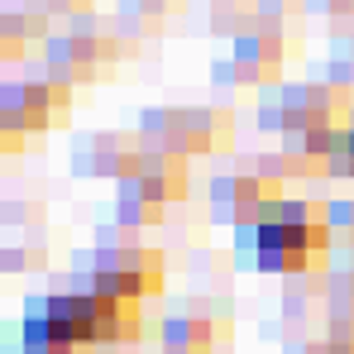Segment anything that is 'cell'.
<instances>
[{
  "mask_svg": "<svg viewBox=\"0 0 354 354\" xmlns=\"http://www.w3.org/2000/svg\"><path fill=\"white\" fill-rule=\"evenodd\" d=\"M354 91L340 82H273L259 91V124L263 129H316V124H350Z\"/></svg>",
  "mask_w": 354,
  "mask_h": 354,
  "instance_id": "277c9868",
  "label": "cell"
},
{
  "mask_svg": "<svg viewBox=\"0 0 354 354\" xmlns=\"http://www.w3.org/2000/svg\"><path fill=\"white\" fill-rule=\"evenodd\" d=\"M10 10H0V58H24L29 48H44L48 44V15L34 10L29 0H5Z\"/></svg>",
  "mask_w": 354,
  "mask_h": 354,
  "instance_id": "8fae6325",
  "label": "cell"
},
{
  "mask_svg": "<svg viewBox=\"0 0 354 354\" xmlns=\"http://www.w3.org/2000/svg\"><path fill=\"white\" fill-rule=\"evenodd\" d=\"M350 158H354V115H350Z\"/></svg>",
  "mask_w": 354,
  "mask_h": 354,
  "instance_id": "7402d4cb",
  "label": "cell"
},
{
  "mask_svg": "<svg viewBox=\"0 0 354 354\" xmlns=\"http://www.w3.org/2000/svg\"><path fill=\"white\" fill-rule=\"evenodd\" d=\"M306 10L330 15V19H354V0H306Z\"/></svg>",
  "mask_w": 354,
  "mask_h": 354,
  "instance_id": "d6986e66",
  "label": "cell"
},
{
  "mask_svg": "<svg viewBox=\"0 0 354 354\" xmlns=\"http://www.w3.org/2000/svg\"><path fill=\"white\" fill-rule=\"evenodd\" d=\"M139 134H124V129H91V134H77L72 144V173L77 177H124L139 158Z\"/></svg>",
  "mask_w": 354,
  "mask_h": 354,
  "instance_id": "9c48e42d",
  "label": "cell"
},
{
  "mask_svg": "<svg viewBox=\"0 0 354 354\" xmlns=\"http://www.w3.org/2000/svg\"><path fill=\"white\" fill-rule=\"evenodd\" d=\"M72 292L82 297V311H86L91 340H96L101 350H111V345H115V350H120V345H134V340L144 335V301L120 297V292H106V288H96V283H86V278H77Z\"/></svg>",
  "mask_w": 354,
  "mask_h": 354,
  "instance_id": "ba28073f",
  "label": "cell"
},
{
  "mask_svg": "<svg viewBox=\"0 0 354 354\" xmlns=\"http://www.w3.org/2000/svg\"><path fill=\"white\" fill-rule=\"evenodd\" d=\"M330 230L335 235H354V196H330Z\"/></svg>",
  "mask_w": 354,
  "mask_h": 354,
  "instance_id": "2e32d148",
  "label": "cell"
},
{
  "mask_svg": "<svg viewBox=\"0 0 354 354\" xmlns=\"http://www.w3.org/2000/svg\"><path fill=\"white\" fill-rule=\"evenodd\" d=\"M288 354H326V340H297L288 345Z\"/></svg>",
  "mask_w": 354,
  "mask_h": 354,
  "instance_id": "44dd1931",
  "label": "cell"
},
{
  "mask_svg": "<svg viewBox=\"0 0 354 354\" xmlns=\"http://www.w3.org/2000/svg\"><path fill=\"white\" fill-rule=\"evenodd\" d=\"M29 5L44 10L48 19H53V15H67V19H72V15H86V10H91V0H29Z\"/></svg>",
  "mask_w": 354,
  "mask_h": 354,
  "instance_id": "ac0fdd59",
  "label": "cell"
},
{
  "mask_svg": "<svg viewBox=\"0 0 354 354\" xmlns=\"http://www.w3.org/2000/svg\"><path fill=\"white\" fill-rule=\"evenodd\" d=\"M283 58H288V29L273 24V19H263V15L254 10V19L230 39V62H235V72L244 77V86H259V91H263V86L283 82Z\"/></svg>",
  "mask_w": 354,
  "mask_h": 354,
  "instance_id": "52a82bcc",
  "label": "cell"
},
{
  "mask_svg": "<svg viewBox=\"0 0 354 354\" xmlns=\"http://www.w3.org/2000/svg\"><path fill=\"white\" fill-rule=\"evenodd\" d=\"M144 149L182 158H221L235 149V115L225 106H149L134 124Z\"/></svg>",
  "mask_w": 354,
  "mask_h": 354,
  "instance_id": "7a4b0ae2",
  "label": "cell"
},
{
  "mask_svg": "<svg viewBox=\"0 0 354 354\" xmlns=\"http://www.w3.org/2000/svg\"><path fill=\"white\" fill-rule=\"evenodd\" d=\"M330 316L354 321V268H330L326 273V321Z\"/></svg>",
  "mask_w": 354,
  "mask_h": 354,
  "instance_id": "4fadbf2b",
  "label": "cell"
},
{
  "mask_svg": "<svg viewBox=\"0 0 354 354\" xmlns=\"http://www.w3.org/2000/svg\"><path fill=\"white\" fill-rule=\"evenodd\" d=\"M44 263H48V254H44L39 239H34V244L10 239V244L0 249V268H5V273H24V268H44Z\"/></svg>",
  "mask_w": 354,
  "mask_h": 354,
  "instance_id": "5bb4252c",
  "label": "cell"
},
{
  "mask_svg": "<svg viewBox=\"0 0 354 354\" xmlns=\"http://www.w3.org/2000/svg\"><path fill=\"white\" fill-rule=\"evenodd\" d=\"M192 158H182V153H163V149H139V158H134V168L124 177H139L168 211H173L177 201H187V192H192V168H187Z\"/></svg>",
  "mask_w": 354,
  "mask_h": 354,
  "instance_id": "30bf717a",
  "label": "cell"
},
{
  "mask_svg": "<svg viewBox=\"0 0 354 354\" xmlns=\"http://www.w3.org/2000/svg\"><path fill=\"white\" fill-rule=\"evenodd\" d=\"M182 5H187V0H120L124 15H144V19H158V24H163L168 15H177Z\"/></svg>",
  "mask_w": 354,
  "mask_h": 354,
  "instance_id": "9a60e30c",
  "label": "cell"
},
{
  "mask_svg": "<svg viewBox=\"0 0 354 354\" xmlns=\"http://www.w3.org/2000/svg\"><path fill=\"white\" fill-rule=\"evenodd\" d=\"M239 249L249 254V263L259 273L273 278H292V273H330V249H335V230L330 225H292V221H263L249 225L235 239Z\"/></svg>",
  "mask_w": 354,
  "mask_h": 354,
  "instance_id": "3957f363",
  "label": "cell"
},
{
  "mask_svg": "<svg viewBox=\"0 0 354 354\" xmlns=\"http://www.w3.org/2000/svg\"><path fill=\"white\" fill-rule=\"evenodd\" d=\"M158 221H168V206H163L139 177H120V182H115V225L153 230Z\"/></svg>",
  "mask_w": 354,
  "mask_h": 354,
  "instance_id": "7c38bea8",
  "label": "cell"
},
{
  "mask_svg": "<svg viewBox=\"0 0 354 354\" xmlns=\"http://www.w3.org/2000/svg\"><path fill=\"white\" fill-rule=\"evenodd\" d=\"M72 86L48 82V77H29V82H5L0 86V129L5 134H44L67 120L72 111Z\"/></svg>",
  "mask_w": 354,
  "mask_h": 354,
  "instance_id": "8992f818",
  "label": "cell"
},
{
  "mask_svg": "<svg viewBox=\"0 0 354 354\" xmlns=\"http://www.w3.org/2000/svg\"><path fill=\"white\" fill-rule=\"evenodd\" d=\"M335 249H340V268H354V235H335Z\"/></svg>",
  "mask_w": 354,
  "mask_h": 354,
  "instance_id": "ffe728a7",
  "label": "cell"
},
{
  "mask_svg": "<svg viewBox=\"0 0 354 354\" xmlns=\"http://www.w3.org/2000/svg\"><path fill=\"white\" fill-rule=\"evenodd\" d=\"M187 268L206 278V273H225V268H230V259H225V254H206V249H192V254H187Z\"/></svg>",
  "mask_w": 354,
  "mask_h": 354,
  "instance_id": "e0dca14e",
  "label": "cell"
},
{
  "mask_svg": "<svg viewBox=\"0 0 354 354\" xmlns=\"http://www.w3.org/2000/svg\"><path fill=\"white\" fill-rule=\"evenodd\" d=\"M283 196H288V182H283V177H268L263 168H254V163L244 158V168L221 173L211 182V211H206V216L221 221V225L249 230V225L273 221L278 206H283Z\"/></svg>",
  "mask_w": 354,
  "mask_h": 354,
  "instance_id": "5b68a950",
  "label": "cell"
},
{
  "mask_svg": "<svg viewBox=\"0 0 354 354\" xmlns=\"http://www.w3.org/2000/svg\"><path fill=\"white\" fill-rule=\"evenodd\" d=\"M77 278L96 283L106 292L149 301L168 288V259H163V249L139 239V230H129V225H96V249L82 259Z\"/></svg>",
  "mask_w": 354,
  "mask_h": 354,
  "instance_id": "6da1fadb",
  "label": "cell"
}]
</instances>
